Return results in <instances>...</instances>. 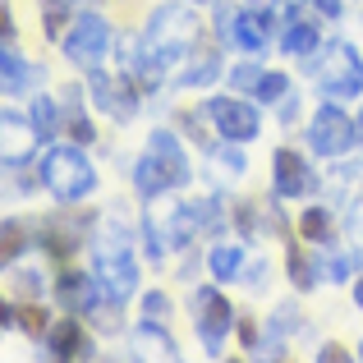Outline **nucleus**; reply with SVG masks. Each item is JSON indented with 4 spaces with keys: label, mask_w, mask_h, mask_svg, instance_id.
Segmentation results:
<instances>
[{
    "label": "nucleus",
    "mask_w": 363,
    "mask_h": 363,
    "mask_svg": "<svg viewBox=\"0 0 363 363\" xmlns=\"http://www.w3.org/2000/svg\"><path fill=\"white\" fill-rule=\"evenodd\" d=\"M285 51H290V55H303V60H308V55L318 51V28H313L308 18H294L290 33H285Z\"/></svg>",
    "instance_id": "obj_19"
},
{
    "label": "nucleus",
    "mask_w": 363,
    "mask_h": 363,
    "mask_svg": "<svg viewBox=\"0 0 363 363\" xmlns=\"http://www.w3.org/2000/svg\"><path fill=\"white\" fill-rule=\"evenodd\" d=\"M313 79H318V88L327 92V97H345V101L359 97L363 92V60H359V51L345 46V42L327 46L322 60L313 65Z\"/></svg>",
    "instance_id": "obj_3"
},
{
    "label": "nucleus",
    "mask_w": 363,
    "mask_h": 363,
    "mask_svg": "<svg viewBox=\"0 0 363 363\" xmlns=\"http://www.w3.org/2000/svg\"><path fill=\"white\" fill-rule=\"evenodd\" d=\"M253 5H262V9H272V5H276V0H253Z\"/></svg>",
    "instance_id": "obj_34"
},
{
    "label": "nucleus",
    "mask_w": 363,
    "mask_h": 363,
    "mask_svg": "<svg viewBox=\"0 0 363 363\" xmlns=\"http://www.w3.org/2000/svg\"><path fill=\"white\" fill-rule=\"evenodd\" d=\"M97 276L106 285L111 303H124L138 290V267H133V253H129V235L116 230V225H106L97 235Z\"/></svg>",
    "instance_id": "obj_1"
},
{
    "label": "nucleus",
    "mask_w": 363,
    "mask_h": 363,
    "mask_svg": "<svg viewBox=\"0 0 363 363\" xmlns=\"http://www.w3.org/2000/svg\"><path fill=\"white\" fill-rule=\"evenodd\" d=\"M290 281L299 285V290H313V281H318V276H313V267L303 262V253H299V244H290Z\"/></svg>",
    "instance_id": "obj_26"
},
{
    "label": "nucleus",
    "mask_w": 363,
    "mask_h": 363,
    "mask_svg": "<svg viewBox=\"0 0 363 363\" xmlns=\"http://www.w3.org/2000/svg\"><path fill=\"white\" fill-rule=\"evenodd\" d=\"M0 129H5V166H23L28 157H33L37 138H42V129H37V120L28 124L23 116H14V111H5V120H0Z\"/></svg>",
    "instance_id": "obj_10"
},
{
    "label": "nucleus",
    "mask_w": 363,
    "mask_h": 363,
    "mask_svg": "<svg viewBox=\"0 0 363 363\" xmlns=\"http://www.w3.org/2000/svg\"><path fill=\"white\" fill-rule=\"evenodd\" d=\"M359 359H363V345H359Z\"/></svg>",
    "instance_id": "obj_35"
},
{
    "label": "nucleus",
    "mask_w": 363,
    "mask_h": 363,
    "mask_svg": "<svg viewBox=\"0 0 363 363\" xmlns=\"http://www.w3.org/2000/svg\"><path fill=\"white\" fill-rule=\"evenodd\" d=\"M216 69H221V60L198 51V55H189V69L175 74V83H184V88H207V83L216 79Z\"/></svg>",
    "instance_id": "obj_18"
},
{
    "label": "nucleus",
    "mask_w": 363,
    "mask_h": 363,
    "mask_svg": "<svg viewBox=\"0 0 363 363\" xmlns=\"http://www.w3.org/2000/svg\"><path fill=\"white\" fill-rule=\"evenodd\" d=\"M55 294H60V303H65L69 313H88L97 299H106V285H101V276H79V272H69V276H60ZM106 303H111V299H106Z\"/></svg>",
    "instance_id": "obj_12"
},
{
    "label": "nucleus",
    "mask_w": 363,
    "mask_h": 363,
    "mask_svg": "<svg viewBox=\"0 0 363 363\" xmlns=\"http://www.w3.org/2000/svg\"><path fill=\"white\" fill-rule=\"evenodd\" d=\"M198 5H207V0H198Z\"/></svg>",
    "instance_id": "obj_37"
},
{
    "label": "nucleus",
    "mask_w": 363,
    "mask_h": 363,
    "mask_svg": "<svg viewBox=\"0 0 363 363\" xmlns=\"http://www.w3.org/2000/svg\"><path fill=\"white\" fill-rule=\"evenodd\" d=\"M92 101L101 111H111L116 120H129L138 111V97H133V74L124 69L120 79H106L101 69H92Z\"/></svg>",
    "instance_id": "obj_9"
},
{
    "label": "nucleus",
    "mask_w": 363,
    "mask_h": 363,
    "mask_svg": "<svg viewBox=\"0 0 363 363\" xmlns=\"http://www.w3.org/2000/svg\"><path fill=\"white\" fill-rule=\"evenodd\" d=\"M194 327H198V336H203L207 354H221L225 336H230V327H235V308L216 290L203 285V290L194 294Z\"/></svg>",
    "instance_id": "obj_6"
},
{
    "label": "nucleus",
    "mask_w": 363,
    "mask_h": 363,
    "mask_svg": "<svg viewBox=\"0 0 363 363\" xmlns=\"http://www.w3.org/2000/svg\"><path fill=\"white\" fill-rule=\"evenodd\" d=\"M318 9H322L327 18H336V14H340V0H318Z\"/></svg>",
    "instance_id": "obj_32"
},
{
    "label": "nucleus",
    "mask_w": 363,
    "mask_h": 363,
    "mask_svg": "<svg viewBox=\"0 0 363 363\" xmlns=\"http://www.w3.org/2000/svg\"><path fill=\"white\" fill-rule=\"evenodd\" d=\"M207 120H212L216 129H221V138H230V143H248V138H257V129H262L257 111L248 106V101H235V97L207 101Z\"/></svg>",
    "instance_id": "obj_8"
},
{
    "label": "nucleus",
    "mask_w": 363,
    "mask_h": 363,
    "mask_svg": "<svg viewBox=\"0 0 363 363\" xmlns=\"http://www.w3.org/2000/svg\"><path fill=\"white\" fill-rule=\"evenodd\" d=\"M143 313H147V318L152 322H166V313H170V299H166V294H147V299H143Z\"/></svg>",
    "instance_id": "obj_29"
},
{
    "label": "nucleus",
    "mask_w": 363,
    "mask_h": 363,
    "mask_svg": "<svg viewBox=\"0 0 363 363\" xmlns=\"http://www.w3.org/2000/svg\"><path fill=\"white\" fill-rule=\"evenodd\" d=\"M359 129H363V116H359Z\"/></svg>",
    "instance_id": "obj_36"
},
{
    "label": "nucleus",
    "mask_w": 363,
    "mask_h": 363,
    "mask_svg": "<svg viewBox=\"0 0 363 363\" xmlns=\"http://www.w3.org/2000/svg\"><path fill=\"white\" fill-rule=\"evenodd\" d=\"M354 129L359 124L350 120L345 111L322 106L318 116H313V124H308V147L322 152V157H345V152L354 147Z\"/></svg>",
    "instance_id": "obj_7"
},
{
    "label": "nucleus",
    "mask_w": 363,
    "mask_h": 363,
    "mask_svg": "<svg viewBox=\"0 0 363 363\" xmlns=\"http://www.w3.org/2000/svg\"><path fill=\"white\" fill-rule=\"evenodd\" d=\"M133 184H138V194H147V198H157V194H166V189H170L166 170H161V161L152 157V152L133 161Z\"/></svg>",
    "instance_id": "obj_16"
},
{
    "label": "nucleus",
    "mask_w": 363,
    "mask_h": 363,
    "mask_svg": "<svg viewBox=\"0 0 363 363\" xmlns=\"http://www.w3.org/2000/svg\"><path fill=\"white\" fill-rule=\"evenodd\" d=\"M79 5H88V0H46V37H60L65 14H69V9H79Z\"/></svg>",
    "instance_id": "obj_23"
},
{
    "label": "nucleus",
    "mask_w": 363,
    "mask_h": 363,
    "mask_svg": "<svg viewBox=\"0 0 363 363\" xmlns=\"http://www.w3.org/2000/svg\"><path fill=\"white\" fill-rule=\"evenodd\" d=\"M9 318L5 322H18V327H23V331H33V336H42V331H51V327H46V318H42V308H14V303H9Z\"/></svg>",
    "instance_id": "obj_24"
},
{
    "label": "nucleus",
    "mask_w": 363,
    "mask_h": 363,
    "mask_svg": "<svg viewBox=\"0 0 363 363\" xmlns=\"http://www.w3.org/2000/svg\"><path fill=\"white\" fill-rule=\"evenodd\" d=\"M276 194L281 198H299V194H308V166H303V157L299 152H290V147H281L276 152Z\"/></svg>",
    "instance_id": "obj_14"
},
{
    "label": "nucleus",
    "mask_w": 363,
    "mask_h": 363,
    "mask_svg": "<svg viewBox=\"0 0 363 363\" xmlns=\"http://www.w3.org/2000/svg\"><path fill=\"white\" fill-rule=\"evenodd\" d=\"M350 267H354L350 257H322V272H327L331 281H345V276H350Z\"/></svg>",
    "instance_id": "obj_30"
},
{
    "label": "nucleus",
    "mask_w": 363,
    "mask_h": 363,
    "mask_svg": "<svg viewBox=\"0 0 363 363\" xmlns=\"http://www.w3.org/2000/svg\"><path fill=\"white\" fill-rule=\"evenodd\" d=\"M129 345H133V354L138 359H175L179 350H175V340L166 336V331H157V322H143V327H133L129 331Z\"/></svg>",
    "instance_id": "obj_15"
},
{
    "label": "nucleus",
    "mask_w": 363,
    "mask_h": 363,
    "mask_svg": "<svg viewBox=\"0 0 363 363\" xmlns=\"http://www.w3.org/2000/svg\"><path fill=\"white\" fill-rule=\"evenodd\" d=\"M257 83H262V69H253V65H240V69L230 74V88H240V92L257 88Z\"/></svg>",
    "instance_id": "obj_28"
},
{
    "label": "nucleus",
    "mask_w": 363,
    "mask_h": 363,
    "mask_svg": "<svg viewBox=\"0 0 363 363\" xmlns=\"http://www.w3.org/2000/svg\"><path fill=\"white\" fill-rule=\"evenodd\" d=\"M42 184L51 189L60 203H79V198L92 194L97 175H92L88 157H83L79 147H51L42 157Z\"/></svg>",
    "instance_id": "obj_2"
},
{
    "label": "nucleus",
    "mask_w": 363,
    "mask_h": 363,
    "mask_svg": "<svg viewBox=\"0 0 363 363\" xmlns=\"http://www.w3.org/2000/svg\"><path fill=\"white\" fill-rule=\"evenodd\" d=\"M240 267H244V253H240V248H230V244L212 248V272H216V281H235V276H240Z\"/></svg>",
    "instance_id": "obj_22"
},
{
    "label": "nucleus",
    "mask_w": 363,
    "mask_h": 363,
    "mask_svg": "<svg viewBox=\"0 0 363 363\" xmlns=\"http://www.w3.org/2000/svg\"><path fill=\"white\" fill-rule=\"evenodd\" d=\"M0 69H5V92L9 97H18V92H28V83L37 79L33 69L23 65V55L14 51V46H5V55H0Z\"/></svg>",
    "instance_id": "obj_17"
},
{
    "label": "nucleus",
    "mask_w": 363,
    "mask_h": 363,
    "mask_svg": "<svg viewBox=\"0 0 363 363\" xmlns=\"http://www.w3.org/2000/svg\"><path fill=\"white\" fill-rule=\"evenodd\" d=\"M257 97H262V101L285 97V74H262V83H257Z\"/></svg>",
    "instance_id": "obj_27"
},
{
    "label": "nucleus",
    "mask_w": 363,
    "mask_h": 363,
    "mask_svg": "<svg viewBox=\"0 0 363 363\" xmlns=\"http://www.w3.org/2000/svg\"><path fill=\"white\" fill-rule=\"evenodd\" d=\"M33 120H37V129H42V133H55V129H60V106H55V101L51 97H37V106H33Z\"/></svg>",
    "instance_id": "obj_25"
},
{
    "label": "nucleus",
    "mask_w": 363,
    "mask_h": 363,
    "mask_svg": "<svg viewBox=\"0 0 363 363\" xmlns=\"http://www.w3.org/2000/svg\"><path fill=\"white\" fill-rule=\"evenodd\" d=\"M18 248H23V230H18V225L9 221V225H5V262L18 253Z\"/></svg>",
    "instance_id": "obj_31"
},
{
    "label": "nucleus",
    "mask_w": 363,
    "mask_h": 363,
    "mask_svg": "<svg viewBox=\"0 0 363 363\" xmlns=\"http://www.w3.org/2000/svg\"><path fill=\"white\" fill-rule=\"evenodd\" d=\"M303 240L331 244V212L327 207H308V212H303Z\"/></svg>",
    "instance_id": "obj_21"
},
{
    "label": "nucleus",
    "mask_w": 363,
    "mask_h": 363,
    "mask_svg": "<svg viewBox=\"0 0 363 363\" xmlns=\"http://www.w3.org/2000/svg\"><path fill=\"white\" fill-rule=\"evenodd\" d=\"M106 51H111V28H106V18H97V14H83L79 23L65 33V55H69V65H79V69H101V60H106Z\"/></svg>",
    "instance_id": "obj_4"
},
{
    "label": "nucleus",
    "mask_w": 363,
    "mask_h": 363,
    "mask_svg": "<svg viewBox=\"0 0 363 363\" xmlns=\"http://www.w3.org/2000/svg\"><path fill=\"white\" fill-rule=\"evenodd\" d=\"M212 166H216V179H240L244 170H248V161H244V152L225 138V147L212 152Z\"/></svg>",
    "instance_id": "obj_20"
},
{
    "label": "nucleus",
    "mask_w": 363,
    "mask_h": 363,
    "mask_svg": "<svg viewBox=\"0 0 363 363\" xmlns=\"http://www.w3.org/2000/svg\"><path fill=\"white\" fill-rule=\"evenodd\" d=\"M216 33H221L225 46H240V51H262L267 37H272V14L262 9H216Z\"/></svg>",
    "instance_id": "obj_5"
},
{
    "label": "nucleus",
    "mask_w": 363,
    "mask_h": 363,
    "mask_svg": "<svg viewBox=\"0 0 363 363\" xmlns=\"http://www.w3.org/2000/svg\"><path fill=\"white\" fill-rule=\"evenodd\" d=\"M46 354L51 359H83V354H92V340L74 318H60L46 331Z\"/></svg>",
    "instance_id": "obj_13"
},
{
    "label": "nucleus",
    "mask_w": 363,
    "mask_h": 363,
    "mask_svg": "<svg viewBox=\"0 0 363 363\" xmlns=\"http://www.w3.org/2000/svg\"><path fill=\"white\" fill-rule=\"evenodd\" d=\"M354 303H359V308H363V281L354 285Z\"/></svg>",
    "instance_id": "obj_33"
},
{
    "label": "nucleus",
    "mask_w": 363,
    "mask_h": 363,
    "mask_svg": "<svg viewBox=\"0 0 363 363\" xmlns=\"http://www.w3.org/2000/svg\"><path fill=\"white\" fill-rule=\"evenodd\" d=\"M147 152L161 161V170H166V179H170V189H179V184H189L194 179V170H189V157L179 152V143H175V133L170 129H157L147 138Z\"/></svg>",
    "instance_id": "obj_11"
}]
</instances>
